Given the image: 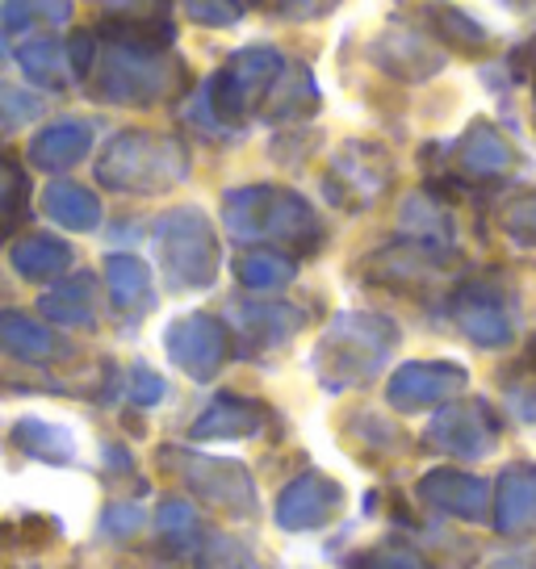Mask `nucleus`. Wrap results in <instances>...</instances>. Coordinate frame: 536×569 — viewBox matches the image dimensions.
Listing matches in <instances>:
<instances>
[{
    "instance_id": "11",
    "label": "nucleus",
    "mask_w": 536,
    "mask_h": 569,
    "mask_svg": "<svg viewBox=\"0 0 536 569\" xmlns=\"http://www.w3.org/2000/svg\"><path fill=\"white\" fill-rule=\"evenodd\" d=\"M495 528L503 536L536 532V465L503 469L499 486H495Z\"/></svg>"
},
{
    "instance_id": "29",
    "label": "nucleus",
    "mask_w": 536,
    "mask_h": 569,
    "mask_svg": "<svg viewBox=\"0 0 536 569\" xmlns=\"http://www.w3.org/2000/svg\"><path fill=\"white\" fill-rule=\"evenodd\" d=\"M201 569H251V561L235 549V545H227V540H215V549L201 557Z\"/></svg>"
},
{
    "instance_id": "5",
    "label": "nucleus",
    "mask_w": 536,
    "mask_h": 569,
    "mask_svg": "<svg viewBox=\"0 0 536 569\" xmlns=\"http://www.w3.org/2000/svg\"><path fill=\"white\" fill-rule=\"evenodd\" d=\"M163 461L180 473V481L193 490L201 502H210L227 516L248 519L256 516V481L239 461H227V457H206V452H163Z\"/></svg>"
},
{
    "instance_id": "17",
    "label": "nucleus",
    "mask_w": 536,
    "mask_h": 569,
    "mask_svg": "<svg viewBox=\"0 0 536 569\" xmlns=\"http://www.w3.org/2000/svg\"><path fill=\"white\" fill-rule=\"evenodd\" d=\"M59 343L47 327H38L34 319H26L18 310H4L0 315V352L18 356V360H47Z\"/></svg>"
},
{
    "instance_id": "4",
    "label": "nucleus",
    "mask_w": 536,
    "mask_h": 569,
    "mask_svg": "<svg viewBox=\"0 0 536 569\" xmlns=\"http://www.w3.org/2000/svg\"><path fill=\"white\" fill-rule=\"evenodd\" d=\"M163 272L177 289H197L210 284L218 272V243L210 222L197 210H172L156 231Z\"/></svg>"
},
{
    "instance_id": "13",
    "label": "nucleus",
    "mask_w": 536,
    "mask_h": 569,
    "mask_svg": "<svg viewBox=\"0 0 536 569\" xmlns=\"http://www.w3.org/2000/svg\"><path fill=\"white\" fill-rule=\"evenodd\" d=\"M260 427H265V407L227 393L197 419L193 436L197 440H244V436H256Z\"/></svg>"
},
{
    "instance_id": "14",
    "label": "nucleus",
    "mask_w": 536,
    "mask_h": 569,
    "mask_svg": "<svg viewBox=\"0 0 536 569\" xmlns=\"http://www.w3.org/2000/svg\"><path fill=\"white\" fill-rule=\"evenodd\" d=\"M390 180V168L381 163V156H374V163H360L357 151H344V160H336V172H331V189H340L348 197V206H365L381 193V184Z\"/></svg>"
},
{
    "instance_id": "7",
    "label": "nucleus",
    "mask_w": 536,
    "mask_h": 569,
    "mask_svg": "<svg viewBox=\"0 0 536 569\" xmlns=\"http://www.w3.org/2000/svg\"><path fill=\"white\" fill-rule=\"evenodd\" d=\"M344 490L327 473H302L294 478L277 498V523L286 532H319L340 516Z\"/></svg>"
},
{
    "instance_id": "30",
    "label": "nucleus",
    "mask_w": 536,
    "mask_h": 569,
    "mask_svg": "<svg viewBox=\"0 0 536 569\" xmlns=\"http://www.w3.org/2000/svg\"><path fill=\"white\" fill-rule=\"evenodd\" d=\"M139 523H143V511H139L135 502H126V507H109L106 511V532L109 536H130Z\"/></svg>"
},
{
    "instance_id": "3",
    "label": "nucleus",
    "mask_w": 536,
    "mask_h": 569,
    "mask_svg": "<svg viewBox=\"0 0 536 569\" xmlns=\"http://www.w3.org/2000/svg\"><path fill=\"white\" fill-rule=\"evenodd\" d=\"M185 147L172 139H156V134H122L118 142H109L97 177L109 189L122 193H160L168 184H177L185 177Z\"/></svg>"
},
{
    "instance_id": "18",
    "label": "nucleus",
    "mask_w": 536,
    "mask_h": 569,
    "mask_svg": "<svg viewBox=\"0 0 536 569\" xmlns=\"http://www.w3.org/2000/svg\"><path fill=\"white\" fill-rule=\"evenodd\" d=\"M106 281H109L113 302L122 306V310H147V306H151V277H147L143 260H135V256H113L106 264Z\"/></svg>"
},
{
    "instance_id": "25",
    "label": "nucleus",
    "mask_w": 536,
    "mask_h": 569,
    "mask_svg": "<svg viewBox=\"0 0 536 569\" xmlns=\"http://www.w3.org/2000/svg\"><path fill=\"white\" fill-rule=\"evenodd\" d=\"M26 210V180L13 163H0V239L13 231Z\"/></svg>"
},
{
    "instance_id": "10",
    "label": "nucleus",
    "mask_w": 536,
    "mask_h": 569,
    "mask_svg": "<svg viewBox=\"0 0 536 569\" xmlns=\"http://www.w3.org/2000/svg\"><path fill=\"white\" fill-rule=\"evenodd\" d=\"M419 498L436 511H445V516L478 523V519H486L490 486L474 473H461V469H431L419 478Z\"/></svg>"
},
{
    "instance_id": "23",
    "label": "nucleus",
    "mask_w": 536,
    "mask_h": 569,
    "mask_svg": "<svg viewBox=\"0 0 536 569\" xmlns=\"http://www.w3.org/2000/svg\"><path fill=\"white\" fill-rule=\"evenodd\" d=\"M461 163H465V172L495 177V172H503V168L512 163V151H507V142H503L495 130H474V134H465V142H461Z\"/></svg>"
},
{
    "instance_id": "2",
    "label": "nucleus",
    "mask_w": 536,
    "mask_h": 569,
    "mask_svg": "<svg viewBox=\"0 0 536 569\" xmlns=\"http://www.w3.org/2000/svg\"><path fill=\"white\" fill-rule=\"evenodd\" d=\"M394 348V327L377 315H344L315 352V369L331 390L360 386L381 369L386 352Z\"/></svg>"
},
{
    "instance_id": "27",
    "label": "nucleus",
    "mask_w": 536,
    "mask_h": 569,
    "mask_svg": "<svg viewBox=\"0 0 536 569\" xmlns=\"http://www.w3.org/2000/svg\"><path fill=\"white\" fill-rule=\"evenodd\" d=\"M357 569H431L428 557L403 549V545H381V549L365 552L357 561Z\"/></svg>"
},
{
    "instance_id": "26",
    "label": "nucleus",
    "mask_w": 536,
    "mask_h": 569,
    "mask_svg": "<svg viewBox=\"0 0 536 569\" xmlns=\"http://www.w3.org/2000/svg\"><path fill=\"white\" fill-rule=\"evenodd\" d=\"M156 523H160L163 540H172V545H185V540H193V536H197L193 502H185V498H168V502L160 507V516H156Z\"/></svg>"
},
{
    "instance_id": "12",
    "label": "nucleus",
    "mask_w": 536,
    "mask_h": 569,
    "mask_svg": "<svg viewBox=\"0 0 536 569\" xmlns=\"http://www.w3.org/2000/svg\"><path fill=\"white\" fill-rule=\"evenodd\" d=\"M453 315H457L465 336L483 348H503L512 339V315L490 289H461L453 302Z\"/></svg>"
},
{
    "instance_id": "20",
    "label": "nucleus",
    "mask_w": 536,
    "mask_h": 569,
    "mask_svg": "<svg viewBox=\"0 0 536 569\" xmlns=\"http://www.w3.org/2000/svg\"><path fill=\"white\" fill-rule=\"evenodd\" d=\"M239 322H244V331L251 339H260V343H286L298 327H302V315L294 310V306H281V302H268V306H244L239 310Z\"/></svg>"
},
{
    "instance_id": "15",
    "label": "nucleus",
    "mask_w": 536,
    "mask_h": 569,
    "mask_svg": "<svg viewBox=\"0 0 536 569\" xmlns=\"http://www.w3.org/2000/svg\"><path fill=\"white\" fill-rule=\"evenodd\" d=\"M89 151V126L85 122H59L51 130H42L30 147L38 168H72L80 156Z\"/></svg>"
},
{
    "instance_id": "9",
    "label": "nucleus",
    "mask_w": 536,
    "mask_h": 569,
    "mask_svg": "<svg viewBox=\"0 0 536 569\" xmlns=\"http://www.w3.org/2000/svg\"><path fill=\"white\" fill-rule=\"evenodd\" d=\"M461 390H465V369L440 365V360L403 365V369L390 377V402L398 410H428V407H436V402H448L453 393H461Z\"/></svg>"
},
{
    "instance_id": "6",
    "label": "nucleus",
    "mask_w": 536,
    "mask_h": 569,
    "mask_svg": "<svg viewBox=\"0 0 536 569\" xmlns=\"http://www.w3.org/2000/svg\"><path fill=\"white\" fill-rule=\"evenodd\" d=\"M428 445L448 452V457L474 461V457H486L490 448L499 445V423H495L486 402H457V407L440 410L431 419Z\"/></svg>"
},
{
    "instance_id": "19",
    "label": "nucleus",
    "mask_w": 536,
    "mask_h": 569,
    "mask_svg": "<svg viewBox=\"0 0 536 569\" xmlns=\"http://www.w3.org/2000/svg\"><path fill=\"white\" fill-rule=\"evenodd\" d=\"M13 440H18V448H26L30 457H38V461L68 465L76 457V445H72V436H68V427L42 423V419H21L18 431H13Z\"/></svg>"
},
{
    "instance_id": "1",
    "label": "nucleus",
    "mask_w": 536,
    "mask_h": 569,
    "mask_svg": "<svg viewBox=\"0 0 536 569\" xmlns=\"http://www.w3.org/2000/svg\"><path fill=\"white\" fill-rule=\"evenodd\" d=\"M227 227L244 243H286V248L310 251L322 243L319 213L298 193L286 189H239L227 193Z\"/></svg>"
},
{
    "instance_id": "21",
    "label": "nucleus",
    "mask_w": 536,
    "mask_h": 569,
    "mask_svg": "<svg viewBox=\"0 0 536 569\" xmlns=\"http://www.w3.org/2000/svg\"><path fill=\"white\" fill-rule=\"evenodd\" d=\"M47 213H51L54 222L72 227V231H92V227L101 222L97 197L85 193L80 184H51V189H47Z\"/></svg>"
},
{
    "instance_id": "31",
    "label": "nucleus",
    "mask_w": 536,
    "mask_h": 569,
    "mask_svg": "<svg viewBox=\"0 0 536 569\" xmlns=\"http://www.w3.org/2000/svg\"><path fill=\"white\" fill-rule=\"evenodd\" d=\"M130 390H135V398L143 402V407H151V402H160V393H163V381L151 369H135V377H130Z\"/></svg>"
},
{
    "instance_id": "24",
    "label": "nucleus",
    "mask_w": 536,
    "mask_h": 569,
    "mask_svg": "<svg viewBox=\"0 0 536 569\" xmlns=\"http://www.w3.org/2000/svg\"><path fill=\"white\" fill-rule=\"evenodd\" d=\"M294 277V264L277 251H251L239 260V281L248 289H281Z\"/></svg>"
},
{
    "instance_id": "16",
    "label": "nucleus",
    "mask_w": 536,
    "mask_h": 569,
    "mask_svg": "<svg viewBox=\"0 0 536 569\" xmlns=\"http://www.w3.org/2000/svg\"><path fill=\"white\" fill-rule=\"evenodd\" d=\"M72 264V251L68 243H59L51 234H34V239H21L13 248V268L30 281H51L59 272H68Z\"/></svg>"
},
{
    "instance_id": "28",
    "label": "nucleus",
    "mask_w": 536,
    "mask_h": 569,
    "mask_svg": "<svg viewBox=\"0 0 536 569\" xmlns=\"http://www.w3.org/2000/svg\"><path fill=\"white\" fill-rule=\"evenodd\" d=\"M503 227H507L512 239H519V243H536V193L512 201L507 213H503Z\"/></svg>"
},
{
    "instance_id": "8",
    "label": "nucleus",
    "mask_w": 536,
    "mask_h": 569,
    "mask_svg": "<svg viewBox=\"0 0 536 569\" xmlns=\"http://www.w3.org/2000/svg\"><path fill=\"white\" fill-rule=\"evenodd\" d=\"M163 348L189 377L210 381L227 360V331H222V322L206 319V315H189L168 327Z\"/></svg>"
},
{
    "instance_id": "32",
    "label": "nucleus",
    "mask_w": 536,
    "mask_h": 569,
    "mask_svg": "<svg viewBox=\"0 0 536 569\" xmlns=\"http://www.w3.org/2000/svg\"><path fill=\"white\" fill-rule=\"evenodd\" d=\"M490 569H536V552H524V557H499Z\"/></svg>"
},
{
    "instance_id": "22",
    "label": "nucleus",
    "mask_w": 536,
    "mask_h": 569,
    "mask_svg": "<svg viewBox=\"0 0 536 569\" xmlns=\"http://www.w3.org/2000/svg\"><path fill=\"white\" fill-rule=\"evenodd\" d=\"M42 315L68 327H85L92 322V277H76V281L59 284L42 298Z\"/></svg>"
}]
</instances>
